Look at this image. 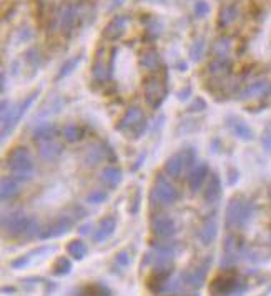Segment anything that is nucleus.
<instances>
[{"label":"nucleus","mask_w":271,"mask_h":296,"mask_svg":"<svg viewBox=\"0 0 271 296\" xmlns=\"http://www.w3.org/2000/svg\"><path fill=\"white\" fill-rule=\"evenodd\" d=\"M20 193V185L15 178H2V185H0V197H2L3 202H8V200H13L17 195Z\"/></svg>","instance_id":"22"},{"label":"nucleus","mask_w":271,"mask_h":296,"mask_svg":"<svg viewBox=\"0 0 271 296\" xmlns=\"http://www.w3.org/2000/svg\"><path fill=\"white\" fill-rule=\"evenodd\" d=\"M210 265H211V258H205L203 261L195 268V270L186 271V273H183V275H180L181 280H183V285L190 286V288H193V290H200L206 281V275H208Z\"/></svg>","instance_id":"10"},{"label":"nucleus","mask_w":271,"mask_h":296,"mask_svg":"<svg viewBox=\"0 0 271 296\" xmlns=\"http://www.w3.org/2000/svg\"><path fill=\"white\" fill-rule=\"evenodd\" d=\"M141 65H143L146 70H155L158 65V53L157 52L145 53L143 58H141Z\"/></svg>","instance_id":"34"},{"label":"nucleus","mask_w":271,"mask_h":296,"mask_svg":"<svg viewBox=\"0 0 271 296\" xmlns=\"http://www.w3.org/2000/svg\"><path fill=\"white\" fill-rule=\"evenodd\" d=\"M168 95V86H167V82H162L158 77H151L145 82V102L157 110L163 105L165 98Z\"/></svg>","instance_id":"6"},{"label":"nucleus","mask_w":271,"mask_h":296,"mask_svg":"<svg viewBox=\"0 0 271 296\" xmlns=\"http://www.w3.org/2000/svg\"><path fill=\"white\" fill-rule=\"evenodd\" d=\"M172 275H173V265H172V263L155 265L153 271H151V275L148 276V280H146V285H148L151 293H155V295L165 293V290H167Z\"/></svg>","instance_id":"7"},{"label":"nucleus","mask_w":271,"mask_h":296,"mask_svg":"<svg viewBox=\"0 0 271 296\" xmlns=\"http://www.w3.org/2000/svg\"><path fill=\"white\" fill-rule=\"evenodd\" d=\"M143 162H145V153H140V155H138V158H136V163L132 167V170H133V171H136L141 165H143Z\"/></svg>","instance_id":"47"},{"label":"nucleus","mask_w":271,"mask_h":296,"mask_svg":"<svg viewBox=\"0 0 271 296\" xmlns=\"http://www.w3.org/2000/svg\"><path fill=\"white\" fill-rule=\"evenodd\" d=\"M206 108H208V105H206L205 98H201V97H196V100H195V102H193L191 105L188 107V112H190V113H196V112H205Z\"/></svg>","instance_id":"37"},{"label":"nucleus","mask_w":271,"mask_h":296,"mask_svg":"<svg viewBox=\"0 0 271 296\" xmlns=\"http://www.w3.org/2000/svg\"><path fill=\"white\" fill-rule=\"evenodd\" d=\"M103 145H105V153H107V160L117 162V153L113 152V148L110 147V145H107V143H103Z\"/></svg>","instance_id":"44"},{"label":"nucleus","mask_w":271,"mask_h":296,"mask_svg":"<svg viewBox=\"0 0 271 296\" xmlns=\"http://www.w3.org/2000/svg\"><path fill=\"white\" fill-rule=\"evenodd\" d=\"M115 228H117V218L115 216H107L100 221L98 228H96L95 235H93V241L95 243H102V241L108 240L110 236L113 235Z\"/></svg>","instance_id":"19"},{"label":"nucleus","mask_w":271,"mask_h":296,"mask_svg":"<svg viewBox=\"0 0 271 296\" xmlns=\"http://www.w3.org/2000/svg\"><path fill=\"white\" fill-rule=\"evenodd\" d=\"M191 58L193 60H200L201 58V53H203V42H198L191 47Z\"/></svg>","instance_id":"41"},{"label":"nucleus","mask_w":271,"mask_h":296,"mask_svg":"<svg viewBox=\"0 0 271 296\" xmlns=\"http://www.w3.org/2000/svg\"><path fill=\"white\" fill-rule=\"evenodd\" d=\"M180 198V193L178 190L175 188V185L172 183L167 175H162L158 173L155 176V181H153V186L150 190V195H148V200H150V205L151 207H170Z\"/></svg>","instance_id":"3"},{"label":"nucleus","mask_w":271,"mask_h":296,"mask_svg":"<svg viewBox=\"0 0 271 296\" xmlns=\"http://www.w3.org/2000/svg\"><path fill=\"white\" fill-rule=\"evenodd\" d=\"M150 226L153 235H157L158 238L167 240V238H173L177 235V223L170 215H165V213H158V215L151 216L150 220Z\"/></svg>","instance_id":"9"},{"label":"nucleus","mask_w":271,"mask_h":296,"mask_svg":"<svg viewBox=\"0 0 271 296\" xmlns=\"http://www.w3.org/2000/svg\"><path fill=\"white\" fill-rule=\"evenodd\" d=\"M125 24H127V19H123V17L113 19L107 25V29H105V37L110 40H117L118 37H122V34L125 32Z\"/></svg>","instance_id":"24"},{"label":"nucleus","mask_w":271,"mask_h":296,"mask_svg":"<svg viewBox=\"0 0 271 296\" xmlns=\"http://www.w3.org/2000/svg\"><path fill=\"white\" fill-rule=\"evenodd\" d=\"M175 296H190V295H175ZM191 296H198V295H191Z\"/></svg>","instance_id":"50"},{"label":"nucleus","mask_w":271,"mask_h":296,"mask_svg":"<svg viewBox=\"0 0 271 296\" xmlns=\"http://www.w3.org/2000/svg\"><path fill=\"white\" fill-rule=\"evenodd\" d=\"M39 231H40V228H39V221H37V218H30V225H29V230H27L25 236L32 238V236H35Z\"/></svg>","instance_id":"40"},{"label":"nucleus","mask_w":271,"mask_h":296,"mask_svg":"<svg viewBox=\"0 0 271 296\" xmlns=\"http://www.w3.org/2000/svg\"><path fill=\"white\" fill-rule=\"evenodd\" d=\"M270 200H271V191H270Z\"/></svg>","instance_id":"53"},{"label":"nucleus","mask_w":271,"mask_h":296,"mask_svg":"<svg viewBox=\"0 0 271 296\" xmlns=\"http://www.w3.org/2000/svg\"><path fill=\"white\" fill-rule=\"evenodd\" d=\"M62 135H63V138H65L68 143H77L85 136V130L82 128L80 125L68 124V125H65L62 128Z\"/></svg>","instance_id":"26"},{"label":"nucleus","mask_w":271,"mask_h":296,"mask_svg":"<svg viewBox=\"0 0 271 296\" xmlns=\"http://www.w3.org/2000/svg\"><path fill=\"white\" fill-rule=\"evenodd\" d=\"M157 2H165V0H157Z\"/></svg>","instance_id":"51"},{"label":"nucleus","mask_w":271,"mask_h":296,"mask_svg":"<svg viewBox=\"0 0 271 296\" xmlns=\"http://www.w3.org/2000/svg\"><path fill=\"white\" fill-rule=\"evenodd\" d=\"M190 93H191V86L188 85V86H185V90H180V92H178V100H188Z\"/></svg>","instance_id":"46"},{"label":"nucleus","mask_w":271,"mask_h":296,"mask_svg":"<svg viewBox=\"0 0 271 296\" xmlns=\"http://www.w3.org/2000/svg\"><path fill=\"white\" fill-rule=\"evenodd\" d=\"M255 215V205L250 200L235 197L229 200L226 213H225V226L228 230L243 228Z\"/></svg>","instance_id":"2"},{"label":"nucleus","mask_w":271,"mask_h":296,"mask_svg":"<svg viewBox=\"0 0 271 296\" xmlns=\"http://www.w3.org/2000/svg\"><path fill=\"white\" fill-rule=\"evenodd\" d=\"M185 168H186L185 160H183V155L180 152V153H175L167 158V162H165V165H163V171H165V175L170 176V178L178 180Z\"/></svg>","instance_id":"16"},{"label":"nucleus","mask_w":271,"mask_h":296,"mask_svg":"<svg viewBox=\"0 0 271 296\" xmlns=\"http://www.w3.org/2000/svg\"><path fill=\"white\" fill-rule=\"evenodd\" d=\"M105 158H107L105 145H90V147L85 148L84 155H82V162H84V165L89 168L98 167Z\"/></svg>","instance_id":"13"},{"label":"nucleus","mask_w":271,"mask_h":296,"mask_svg":"<svg viewBox=\"0 0 271 296\" xmlns=\"http://www.w3.org/2000/svg\"><path fill=\"white\" fill-rule=\"evenodd\" d=\"M30 258H32V254H25V256H22V258L13 259V261H12V268H15V270H20V268L27 266V265H29V261H30Z\"/></svg>","instance_id":"39"},{"label":"nucleus","mask_w":271,"mask_h":296,"mask_svg":"<svg viewBox=\"0 0 271 296\" xmlns=\"http://www.w3.org/2000/svg\"><path fill=\"white\" fill-rule=\"evenodd\" d=\"M73 225V220L70 216H60L57 220H53L50 225H47L45 228L40 231V238L42 240H48V238H55V236H62L65 235L68 230L72 228Z\"/></svg>","instance_id":"11"},{"label":"nucleus","mask_w":271,"mask_h":296,"mask_svg":"<svg viewBox=\"0 0 271 296\" xmlns=\"http://www.w3.org/2000/svg\"><path fill=\"white\" fill-rule=\"evenodd\" d=\"M210 176V168L206 163H198L195 168H191L190 175H188V188H190L193 193L201 190V186L205 185V181L208 180Z\"/></svg>","instance_id":"12"},{"label":"nucleus","mask_w":271,"mask_h":296,"mask_svg":"<svg viewBox=\"0 0 271 296\" xmlns=\"http://www.w3.org/2000/svg\"><path fill=\"white\" fill-rule=\"evenodd\" d=\"M208 290L211 296H240L246 290V285L235 273L226 271L215 276Z\"/></svg>","instance_id":"4"},{"label":"nucleus","mask_w":271,"mask_h":296,"mask_svg":"<svg viewBox=\"0 0 271 296\" xmlns=\"http://www.w3.org/2000/svg\"><path fill=\"white\" fill-rule=\"evenodd\" d=\"M80 62V57H77V58H72V60H68L65 65L62 67V70H60V74L57 75V80H60L62 77H67L68 74H72V70L73 68L77 67V63Z\"/></svg>","instance_id":"36"},{"label":"nucleus","mask_w":271,"mask_h":296,"mask_svg":"<svg viewBox=\"0 0 271 296\" xmlns=\"http://www.w3.org/2000/svg\"><path fill=\"white\" fill-rule=\"evenodd\" d=\"M30 218L22 211H13L8 215L2 216V228L7 235L10 236H20L25 235L30 225Z\"/></svg>","instance_id":"8"},{"label":"nucleus","mask_w":271,"mask_h":296,"mask_svg":"<svg viewBox=\"0 0 271 296\" xmlns=\"http://www.w3.org/2000/svg\"><path fill=\"white\" fill-rule=\"evenodd\" d=\"M107 198H108V193L105 190H93V191H90V193L87 195V203L100 205V203L107 202Z\"/></svg>","instance_id":"32"},{"label":"nucleus","mask_w":271,"mask_h":296,"mask_svg":"<svg viewBox=\"0 0 271 296\" xmlns=\"http://www.w3.org/2000/svg\"><path fill=\"white\" fill-rule=\"evenodd\" d=\"M270 92L268 88V84L266 82H256V84H251L245 92H241L240 98L241 100H248V98H258V97H263Z\"/></svg>","instance_id":"25"},{"label":"nucleus","mask_w":271,"mask_h":296,"mask_svg":"<svg viewBox=\"0 0 271 296\" xmlns=\"http://www.w3.org/2000/svg\"><path fill=\"white\" fill-rule=\"evenodd\" d=\"M241 258H246V247L236 235H228L223 241V259L222 268H229Z\"/></svg>","instance_id":"5"},{"label":"nucleus","mask_w":271,"mask_h":296,"mask_svg":"<svg viewBox=\"0 0 271 296\" xmlns=\"http://www.w3.org/2000/svg\"><path fill=\"white\" fill-rule=\"evenodd\" d=\"M181 155H183V160H185V167L186 168L191 167L193 163L196 162V153H195V150H193V148H185L181 152Z\"/></svg>","instance_id":"38"},{"label":"nucleus","mask_w":271,"mask_h":296,"mask_svg":"<svg viewBox=\"0 0 271 296\" xmlns=\"http://www.w3.org/2000/svg\"><path fill=\"white\" fill-rule=\"evenodd\" d=\"M57 135H58V128L53 124H42L34 130L32 138H34V142L37 143H45V142H52Z\"/></svg>","instance_id":"20"},{"label":"nucleus","mask_w":271,"mask_h":296,"mask_svg":"<svg viewBox=\"0 0 271 296\" xmlns=\"http://www.w3.org/2000/svg\"><path fill=\"white\" fill-rule=\"evenodd\" d=\"M236 7L235 5H229L226 8H223L222 10V15H220V25H228L229 22H233L236 19Z\"/></svg>","instance_id":"33"},{"label":"nucleus","mask_w":271,"mask_h":296,"mask_svg":"<svg viewBox=\"0 0 271 296\" xmlns=\"http://www.w3.org/2000/svg\"><path fill=\"white\" fill-rule=\"evenodd\" d=\"M2 291L3 293H15V288H7L5 286V288H2Z\"/></svg>","instance_id":"49"},{"label":"nucleus","mask_w":271,"mask_h":296,"mask_svg":"<svg viewBox=\"0 0 271 296\" xmlns=\"http://www.w3.org/2000/svg\"><path fill=\"white\" fill-rule=\"evenodd\" d=\"M122 178H123V175L118 167H107V168H103L102 173H100V183L108 190L117 188V186L122 183Z\"/></svg>","instance_id":"18"},{"label":"nucleus","mask_w":271,"mask_h":296,"mask_svg":"<svg viewBox=\"0 0 271 296\" xmlns=\"http://www.w3.org/2000/svg\"><path fill=\"white\" fill-rule=\"evenodd\" d=\"M217 233H218V223L215 220V216H208L206 220L203 221L201 228L198 230V240L203 247H208L210 243H213V240L217 238Z\"/></svg>","instance_id":"17"},{"label":"nucleus","mask_w":271,"mask_h":296,"mask_svg":"<svg viewBox=\"0 0 271 296\" xmlns=\"http://www.w3.org/2000/svg\"><path fill=\"white\" fill-rule=\"evenodd\" d=\"M145 115H143V110L141 108H138V107H130V108H127L125 110V113L120 117V120L117 122V125H115V128H117L118 131H127L132 128L133 125L136 124V122H140L141 118H143Z\"/></svg>","instance_id":"14"},{"label":"nucleus","mask_w":271,"mask_h":296,"mask_svg":"<svg viewBox=\"0 0 271 296\" xmlns=\"http://www.w3.org/2000/svg\"><path fill=\"white\" fill-rule=\"evenodd\" d=\"M72 271V261L67 256H58L52 265V273L55 276H65Z\"/></svg>","instance_id":"29"},{"label":"nucleus","mask_w":271,"mask_h":296,"mask_svg":"<svg viewBox=\"0 0 271 296\" xmlns=\"http://www.w3.org/2000/svg\"><path fill=\"white\" fill-rule=\"evenodd\" d=\"M146 128H148V122H146V118L143 117L140 122H136V124L127 131V133H128L127 136H128V138H132V140H140L141 136L145 135Z\"/></svg>","instance_id":"30"},{"label":"nucleus","mask_w":271,"mask_h":296,"mask_svg":"<svg viewBox=\"0 0 271 296\" xmlns=\"http://www.w3.org/2000/svg\"><path fill=\"white\" fill-rule=\"evenodd\" d=\"M270 245H271V235H270Z\"/></svg>","instance_id":"52"},{"label":"nucleus","mask_w":271,"mask_h":296,"mask_svg":"<svg viewBox=\"0 0 271 296\" xmlns=\"http://www.w3.org/2000/svg\"><path fill=\"white\" fill-rule=\"evenodd\" d=\"M7 168L12 173V178L17 181H30L34 178V160L29 148L15 147L7 155Z\"/></svg>","instance_id":"1"},{"label":"nucleus","mask_w":271,"mask_h":296,"mask_svg":"<svg viewBox=\"0 0 271 296\" xmlns=\"http://www.w3.org/2000/svg\"><path fill=\"white\" fill-rule=\"evenodd\" d=\"M261 142H263V147L266 152L271 155V133H265L263 138H261Z\"/></svg>","instance_id":"45"},{"label":"nucleus","mask_w":271,"mask_h":296,"mask_svg":"<svg viewBox=\"0 0 271 296\" xmlns=\"http://www.w3.org/2000/svg\"><path fill=\"white\" fill-rule=\"evenodd\" d=\"M141 202V191L136 188L135 193H133V198L130 200V205H128V211H130V215H136V213L140 211V203Z\"/></svg>","instance_id":"35"},{"label":"nucleus","mask_w":271,"mask_h":296,"mask_svg":"<svg viewBox=\"0 0 271 296\" xmlns=\"http://www.w3.org/2000/svg\"><path fill=\"white\" fill-rule=\"evenodd\" d=\"M228 127L231 128V131L238 136V138L245 140V142H248V140L253 138V130H251L250 127H248V125L245 124V122L235 120V118H229Z\"/></svg>","instance_id":"23"},{"label":"nucleus","mask_w":271,"mask_h":296,"mask_svg":"<svg viewBox=\"0 0 271 296\" xmlns=\"http://www.w3.org/2000/svg\"><path fill=\"white\" fill-rule=\"evenodd\" d=\"M39 153H40V157H42V160H45V162H55L63 153V147L58 142H53V140H52V142L40 143Z\"/></svg>","instance_id":"21"},{"label":"nucleus","mask_w":271,"mask_h":296,"mask_svg":"<svg viewBox=\"0 0 271 296\" xmlns=\"http://www.w3.org/2000/svg\"><path fill=\"white\" fill-rule=\"evenodd\" d=\"M220 197H222V180L217 173H210L203 190V198L206 203H217Z\"/></svg>","instance_id":"15"},{"label":"nucleus","mask_w":271,"mask_h":296,"mask_svg":"<svg viewBox=\"0 0 271 296\" xmlns=\"http://www.w3.org/2000/svg\"><path fill=\"white\" fill-rule=\"evenodd\" d=\"M77 296H112V291H110L105 285L100 283H93V285H87L84 286Z\"/></svg>","instance_id":"27"},{"label":"nucleus","mask_w":271,"mask_h":296,"mask_svg":"<svg viewBox=\"0 0 271 296\" xmlns=\"http://www.w3.org/2000/svg\"><path fill=\"white\" fill-rule=\"evenodd\" d=\"M90 228H91V225H85V226H82V228H80V233H82V235L90 233Z\"/></svg>","instance_id":"48"},{"label":"nucleus","mask_w":271,"mask_h":296,"mask_svg":"<svg viewBox=\"0 0 271 296\" xmlns=\"http://www.w3.org/2000/svg\"><path fill=\"white\" fill-rule=\"evenodd\" d=\"M208 10H210V8H208V5H206L205 2H198V3H196V7H195V12H196V15H198V17H205L206 13H208Z\"/></svg>","instance_id":"43"},{"label":"nucleus","mask_w":271,"mask_h":296,"mask_svg":"<svg viewBox=\"0 0 271 296\" xmlns=\"http://www.w3.org/2000/svg\"><path fill=\"white\" fill-rule=\"evenodd\" d=\"M93 79L98 84H103L107 80V67H105V63L102 60V55L96 57L93 62Z\"/></svg>","instance_id":"31"},{"label":"nucleus","mask_w":271,"mask_h":296,"mask_svg":"<svg viewBox=\"0 0 271 296\" xmlns=\"http://www.w3.org/2000/svg\"><path fill=\"white\" fill-rule=\"evenodd\" d=\"M87 245L82 240H73L67 245V253L70 254L73 259H84L87 254Z\"/></svg>","instance_id":"28"},{"label":"nucleus","mask_w":271,"mask_h":296,"mask_svg":"<svg viewBox=\"0 0 271 296\" xmlns=\"http://www.w3.org/2000/svg\"><path fill=\"white\" fill-rule=\"evenodd\" d=\"M115 261H117V265H118V266L125 268V266H128V263H130V256H128V253L122 252V253H118V254H117V258H115Z\"/></svg>","instance_id":"42"}]
</instances>
